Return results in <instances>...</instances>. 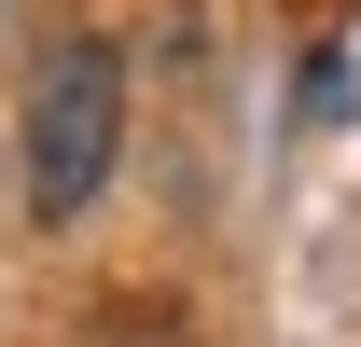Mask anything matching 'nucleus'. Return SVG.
Segmentation results:
<instances>
[{
    "mask_svg": "<svg viewBox=\"0 0 361 347\" xmlns=\"http://www.w3.org/2000/svg\"><path fill=\"white\" fill-rule=\"evenodd\" d=\"M111 153H126V56L111 42H56L42 70H28V209L42 222L97 209Z\"/></svg>",
    "mask_w": 361,
    "mask_h": 347,
    "instance_id": "1",
    "label": "nucleus"
}]
</instances>
